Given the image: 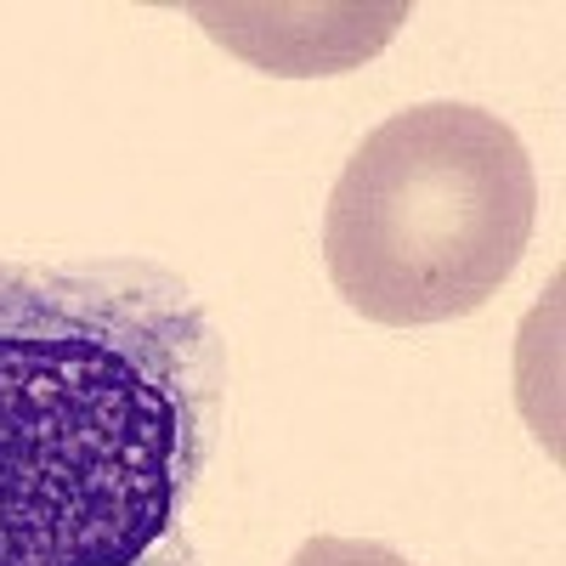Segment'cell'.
<instances>
[{
	"mask_svg": "<svg viewBox=\"0 0 566 566\" xmlns=\"http://www.w3.org/2000/svg\"><path fill=\"white\" fill-rule=\"evenodd\" d=\"M538 221V176L499 114L419 103L374 125L323 210V261L352 312L419 328L482 312Z\"/></svg>",
	"mask_w": 566,
	"mask_h": 566,
	"instance_id": "2",
	"label": "cell"
},
{
	"mask_svg": "<svg viewBox=\"0 0 566 566\" xmlns=\"http://www.w3.org/2000/svg\"><path fill=\"white\" fill-rule=\"evenodd\" d=\"M193 18L266 74H346L397 34L408 7H193Z\"/></svg>",
	"mask_w": 566,
	"mask_h": 566,
	"instance_id": "3",
	"label": "cell"
},
{
	"mask_svg": "<svg viewBox=\"0 0 566 566\" xmlns=\"http://www.w3.org/2000/svg\"><path fill=\"white\" fill-rule=\"evenodd\" d=\"M80 272L0 266V538L45 566H142L199 464V317Z\"/></svg>",
	"mask_w": 566,
	"mask_h": 566,
	"instance_id": "1",
	"label": "cell"
},
{
	"mask_svg": "<svg viewBox=\"0 0 566 566\" xmlns=\"http://www.w3.org/2000/svg\"><path fill=\"white\" fill-rule=\"evenodd\" d=\"M0 566H45V560H34V555H23L18 544L0 538ZM142 566H154V560H142ZM165 566H181V560H165Z\"/></svg>",
	"mask_w": 566,
	"mask_h": 566,
	"instance_id": "5",
	"label": "cell"
},
{
	"mask_svg": "<svg viewBox=\"0 0 566 566\" xmlns=\"http://www.w3.org/2000/svg\"><path fill=\"white\" fill-rule=\"evenodd\" d=\"M290 566H413L374 538H306Z\"/></svg>",
	"mask_w": 566,
	"mask_h": 566,
	"instance_id": "4",
	"label": "cell"
}]
</instances>
